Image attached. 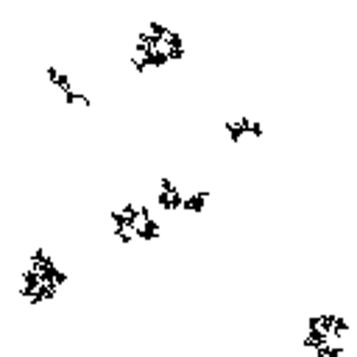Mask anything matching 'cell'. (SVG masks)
Segmentation results:
<instances>
[]
</instances>
